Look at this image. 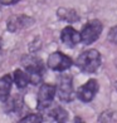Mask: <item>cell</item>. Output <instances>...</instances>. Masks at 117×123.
<instances>
[{"mask_svg":"<svg viewBox=\"0 0 117 123\" xmlns=\"http://www.w3.org/2000/svg\"><path fill=\"white\" fill-rule=\"evenodd\" d=\"M12 77H13V83L20 89L26 88L29 84V74L21 69H15Z\"/></svg>","mask_w":117,"mask_h":123,"instance_id":"obj_12","label":"cell"},{"mask_svg":"<svg viewBox=\"0 0 117 123\" xmlns=\"http://www.w3.org/2000/svg\"><path fill=\"white\" fill-rule=\"evenodd\" d=\"M102 30H103V25L99 20L94 19L88 21L81 31V42L86 44V45H90V44L94 43L98 39Z\"/></svg>","mask_w":117,"mask_h":123,"instance_id":"obj_3","label":"cell"},{"mask_svg":"<svg viewBox=\"0 0 117 123\" xmlns=\"http://www.w3.org/2000/svg\"><path fill=\"white\" fill-rule=\"evenodd\" d=\"M108 40L113 44H117V25L112 26L108 31Z\"/></svg>","mask_w":117,"mask_h":123,"instance_id":"obj_15","label":"cell"},{"mask_svg":"<svg viewBox=\"0 0 117 123\" xmlns=\"http://www.w3.org/2000/svg\"><path fill=\"white\" fill-rule=\"evenodd\" d=\"M115 87H116V91H117V82H116V84H115Z\"/></svg>","mask_w":117,"mask_h":123,"instance_id":"obj_17","label":"cell"},{"mask_svg":"<svg viewBox=\"0 0 117 123\" xmlns=\"http://www.w3.org/2000/svg\"><path fill=\"white\" fill-rule=\"evenodd\" d=\"M55 96V87L48 83H43L38 92V102H37V109L38 111H46L49 108L54 100Z\"/></svg>","mask_w":117,"mask_h":123,"instance_id":"obj_4","label":"cell"},{"mask_svg":"<svg viewBox=\"0 0 117 123\" xmlns=\"http://www.w3.org/2000/svg\"><path fill=\"white\" fill-rule=\"evenodd\" d=\"M72 64H73V60L68 55L63 54L62 52L52 53L48 57V60H47V65L52 70H55V72H64L67 69H69L72 67Z\"/></svg>","mask_w":117,"mask_h":123,"instance_id":"obj_6","label":"cell"},{"mask_svg":"<svg viewBox=\"0 0 117 123\" xmlns=\"http://www.w3.org/2000/svg\"><path fill=\"white\" fill-rule=\"evenodd\" d=\"M26 73L29 74V83H32L33 86L40 84L43 80V72H44V65L42 63V60L35 59L33 57H26L23 59Z\"/></svg>","mask_w":117,"mask_h":123,"instance_id":"obj_2","label":"cell"},{"mask_svg":"<svg viewBox=\"0 0 117 123\" xmlns=\"http://www.w3.org/2000/svg\"><path fill=\"white\" fill-rule=\"evenodd\" d=\"M76 65L84 73H94L101 65V54L96 49H90L78 55Z\"/></svg>","mask_w":117,"mask_h":123,"instance_id":"obj_1","label":"cell"},{"mask_svg":"<svg viewBox=\"0 0 117 123\" xmlns=\"http://www.w3.org/2000/svg\"><path fill=\"white\" fill-rule=\"evenodd\" d=\"M98 89H99L98 82L96 79H90L87 83L81 86L79 89L77 91V98L84 103H88L94 98V96L98 92Z\"/></svg>","mask_w":117,"mask_h":123,"instance_id":"obj_7","label":"cell"},{"mask_svg":"<svg viewBox=\"0 0 117 123\" xmlns=\"http://www.w3.org/2000/svg\"><path fill=\"white\" fill-rule=\"evenodd\" d=\"M48 116L54 121V122H58V123H62V122H65L67 118H68V112H67L64 108L59 107V105H55V107H49L46 109Z\"/></svg>","mask_w":117,"mask_h":123,"instance_id":"obj_11","label":"cell"},{"mask_svg":"<svg viewBox=\"0 0 117 123\" xmlns=\"http://www.w3.org/2000/svg\"><path fill=\"white\" fill-rule=\"evenodd\" d=\"M13 86V77L10 74H5L0 78V102H5L10 97Z\"/></svg>","mask_w":117,"mask_h":123,"instance_id":"obj_9","label":"cell"},{"mask_svg":"<svg viewBox=\"0 0 117 123\" xmlns=\"http://www.w3.org/2000/svg\"><path fill=\"white\" fill-rule=\"evenodd\" d=\"M55 93H58V97L63 102H71L74 98V89H73V78L69 74L60 75L58 88L55 87Z\"/></svg>","mask_w":117,"mask_h":123,"instance_id":"obj_5","label":"cell"},{"mask_svg":"<svg viewBox=\"0 0 117 123\" xmlns=\"http://www.w3.org/2000/svg\"><path fill=\"white\" fill-rule=\"evenodd\" d=\"M60 12L65 14V15H63V16H60V18L64 19V20H68V21H77L78 19H79V18H78V15H77V13L74 12V10L60 9Z\"/></svg>","mask_w":117,"mask_h":123,"instance_id":"obj_13","label":"cell"},{"mask_svg":"<svg viewBox=\"0 0 117 123\" xmlns=\"http://www.w3.org/2000/svg\"><path fill=\"white\" fill-rule=\"evenodd\" d=\"M20 123H42L43 122V117L40 114H29L24 117V118H21L19 121Z\"/></svg>","mask_w":117,"mask_h":123,"instance_id":"obj_14","label":"cell"},{"mask_svg":"<svg viewBox=\"0 0 117 123\" xmlns=\"http://www.w3.org/2000/svg\"><path fill=\"white\" fill-rule=\"evenodd\" d=\"M18 1H19V0H0V4H3V5H12V4H15Z\"/></svg>","mask_w":117,"mask_h":123,"instance_id":"obj_16","label":"cell"},{"mask_svg":"<svg viewBox=\"0 0 117 123\" xmlns=\"http://www.w3.org/2000/svg\"><path fill=\"white\" fill-rule=\"evenodd\" d=\"M60 40L68 48H73L81 43V33L77 31L73 26H65L60 33Z\"/></svg>","mask_w":117,"mask_h":123,"instance_id":"obj_8","label":"cell"},{"mask_svg":"<svg viewBox=\"0 0 117 123\" xmlns=\"http://www.w3.org/2000/svg\"><path fill=\"white\" fill-rule=\"evenodd\" d=\"M28 20H32V19L25 16V15L12 16V18L8 20V30L9 31H16L18 29H21V28H28L32 24V23H25Z\"/></svg>","mask_w":117,"mask_h":123,"instance_id":"obj_10","label":"cell"}]
</instances>
